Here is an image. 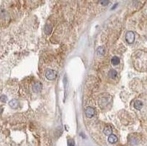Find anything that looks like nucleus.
<instances>
[{"label":"nucleus","instance_id":"obj_1","mask_svg":"<svg viewBox=\"0 0 147 146\" xmlns=\"http://www.w3.org/2000/svg\"><path fill=\"white\" fill-rule=\"evenodd\" d=\"M45 76L48 80H55L57 77V72L54 70L49 69L46 71Z\"/></svg>","mask_w":147,"mask_h":146},{"label":"nucleus","instance_id":"obj_2","mask_svg":"<svg viewBox=\"0 0 147 146\" xmlns=\"http://www.w3.org/2000/svg\"><path fill=\"white\" fill-rule=\"evenodd\" d=\"M126 41H127L128 43H132L135 41V34L132 31H129L127 32L126 36H125Z\"/></svg>","mask_w":147,"mask_h":146},{"label":"nucleus","instance_id":"obj_3","mask_svg":"<svg viewBox=\"0 0 147 146\" xmlns=\"http://www.w3.org/2000/svg\"><path fill=\"white\" fill-rule=\"evenodd\" d=\"M85 113L88 117H93L95 115V109L91 106H88L85 109Z\"/></svg>","mask_w":147,"mask_h":146},{"label":"nucleus","instance_id":"obj_4","mask_svg":"<svg viewBox=\"0 0 147 146\" xmlns=\"http://www.w3.org/2000/svg\"><path fill=\"white\" fill-rule=\"evenodd\" d=\"M42 90V84L41 82H36L33 84L32 90L35 93H39Z\"/></svg>","mask_w":147,"mask_h":146},{"label":"nucleus","instance_id":"obj_5","mask_svg":"<svg viewBox=\"0 0 147 146\" xmlns=\"http://www.w3.org/2000/svg\"><path fill=\"white\" fill-rule=\"evenodd\" d=\"M9 105L11 108L13 109H17L18 107V105H19V103L18 101L16 100V99H13L11 100L10 102H9Z\"/></svg>","mask_w":147,"mask_h":146},{"label":"nucleus","instance_id":"obj_6","mask_svg":"<svg viewBox=\"0 0 147 146\" xmlns=\"http://www.w3.org/2000/svg\"><path fill=\"white\" fill-rule=\"evenodd\" d=\"M143 102L141 101H139V100L135 101V104H134V107L136 109H138V110H141L143 107Z\"/></svg>","mask_w":147,"mask_h":146},{"label":"nucleus","instance_id":"obj_7","mask_svg":"<svg viewBox=\"0 0 147 146\" xmlns=\"http://www.w3.org/2000/svg\"><path fill=\"white\" fill-rule=\"evenodd\" d=\"M108 141H109L110 143H112V144L116 143V142H117V141H118V137H117L115 134H111L110 135H109Z\"/></svg>","mask_w":147,"mask_h":146},{"label":"nucleus","instance_id":"obj_8","mask_svg":"<svg viewBox=\"0 0 147 146\" xmlns=\"http://www.w3.org/2000/svg\"><path fill=\"white\" fill-rule=\"evenodd\" d=\"M117 74H118V73L116 70L114 69H112V70H110L109 72H108V76L110 78V79H115L116 76H117Z\"/></svg>","mask_w":147,"mask_h":146},{"label":"nucleus","instance_id":"obj_9","mask_svg":"<svg viewBox=\"0 0 147 146\" xmlns=\"http://www.w3.org/2000/svg\"><path fill=\"white\" fill-rule=\"evenodd\" d=\"M112 128L110 126H106L104 128V134L105 135H110L112 134Z\"/></svg>","mask_w":147,"mask_h":146},{"label":"nucleus","instance_id":"obj_10","mask_svg":"<svg viewBox=\"0 0 147 146\" xmlns=\"http://www.w3.org/2000/svg\"><path fill=\"white\" fill-rule=\"evenodd\" d=\"M111 63H112L113 65H118V64L120 63V59H119L118 57L114 56V57H113V58L111 59Z\"/></svg>","mask_w":147,"mask_h":146},{"label":"nucleus","instance_id":"obj_11","mask_svg":"<svg viewBox=\"0 0 147 146\" xmlns=\"http://www.w3.org/2000/svg\"><path fill=\"white\" fill-rule=\"evenodd\" d=\"M97 54H98V55H103L104 54V47L100 46V47L98 48Z\"/></svg>","mask_w":147,"mask_h":146},{"label":"nucleus","instance_id":"obj_12","mask_svg":"<svg viewBox=\"0 0 147 146\" xmlns=\"http://www.w3.org/2000/svg\"><path fill=\"white\" fill-rule=\"evenodd\" d=\"M52 29V26H51V25H46V27H45V32H46V34L51 33Z\"/></svg>","mask_w":147,"mask_h":146},{"label":"nucleus","instance_id":"obj_13","mask_svg":"<svg viewBox=\"0 0 147 146\" xmlns=\"http://www.w3.org/2000/svg\"><path fill=\"white\" fill-rule=\"evenodd\" d=\"M110 2V0H100L99 3L102 5V6H105L107 5Z\"/></svg>","mask_w":147,"mask_h":146},{"label":"nucleus","instance_id":"obj_14","mask_svg":"<svg viewBox=\"0 0 147 146\" xmlns=\"http://www.w3.org/2000/svg\"><path fill=\"white\" fill-rule=\"evenodd\" d=\"M7 96L5 95H2L1 97H0V101H1L2 102H3V103H5L7 101Z\"/></svg>","mask_w":147,"mask_h":146},{"label":"nucleus","instance_id":"obj_15","mask_svg":"<svg viewBox=\"0 0 147 146\" xmlns=\"http://www.w3.org/2000/svg\"><path fill=\"white\" fill-rule=\"evenodd\" d=\"M68 146H75V143H74V141L73 140H69L68 141Z\"/></svg>","mask_w":147,"mask_h":146},{"label":"nucleus","instance_id":"obj_16","mask_svg":"<svg viewBox=\"0 0 147 146\" xmlns=\"http://www.w3.org/2000/svg\"><path fill=\"white\" fill-rule=\"evenodd\" d=\"M130 143L132 145H135L137 144V140L135 138H131L130 139Z\"/></svg>","mask_w":147,"mask_h":146}]
</instances>
